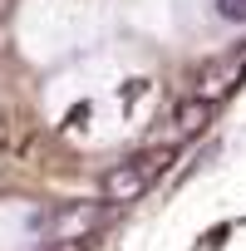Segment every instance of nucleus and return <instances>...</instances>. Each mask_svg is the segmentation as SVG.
<instances>
[{"instance_id":"1","label":"nucleus","mask_w":246,"mask_h":251,"mask_svg":"<svg viewBox=\"0 0 246 251\" xmlns=\"http://www.w3.org/2000/svg\"><path fill=\"white\" fill-rule=\"evenodd\" d=\"M163 163H168V153H148V158H128V163H118V168L103 177V202H113V207L138 202V197L153 187V177L163 173Z\"/></svg>"},{"instance_id":"3","label":"nucleus","mask_w":246,"mask_h":251,"mask_svg":"<svg viewBox=\"0 0 246 251\" xmlns=\"http://www.w3.org/2000/svg\"><path fill=\"white\" fill-rule=\"evenodd\" d=\"M207 118H212V99H187V103H177V113H172V123H177V133H202L207 128Z\"/></svg>"},{"instance_id":"4","label":"nucleus","mask_w":246,"mask_h":251,"mask_svg":"<svg viewBox=\"0 0 246 251\" xmlns=\"http://www.w3.org/2000/svg\"><path fill=\"white\" fill-rule=\"evenodd\" d=\"M217 15L231 25H246V0H217Z\"/></svg>"},{"instance_id":"2","label":"nucleus","mask_w":246,"mask_h":251,"mask_svg":"<svg viewBox=\"0 0 246 251\" xmlns=\"http://www.w3.org/2000/svg\"><path fill=\"white\" fill-rule=\"evenodd\" d=\"M98 226V207H59L54 212V226H49V236L54 241H79V236H89Z\"/></svg>"}]
</instances>
